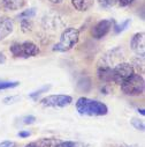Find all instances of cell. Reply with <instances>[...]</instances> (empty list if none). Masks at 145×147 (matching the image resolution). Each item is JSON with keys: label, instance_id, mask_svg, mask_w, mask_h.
I'll return each mask as SVG.
<instances>
[{"label": "cell", "instance_id": "obj_25", "mask_svg": "<svg viewBox=\"0 0 145 147\" xmlns=\"http://www.w3.org/2000/svg\"><path fill=\"white\" fill-rule=\"evenodd\" d=\"M118 1H119L121 7H127V6H129L130 4L134 3V0H118Z\"/></svg>", "mask_w": 145, "mask_h": 147}, {"label": "cell", "instance_id": "obj_14", "mask_svg": "<svg viewBox=\"0 0 145 147\" xmlns=\"http://www.w3.org/2000/svg\"><path fill=\"white\" fill-rule=\"evenodd\" d=\"M50 88H51V85H46V86H43L42 88L37 89L36 92H33V93L29 94V97H30V98H32V100H36V98H38V96H39V95H42L43 93L47 92Z\"/></svg>", "mask_w": 145, "mask_h": 147}, {"label": "cell", "instance_id": "obj_9", "mask_svg": "<svg viewBox=\"0 0 145 147\" xmlns=\"http://www.w3.org/2000/svg\"><path fill=\"white\" fill-rule=\"evenodd\" d=\"M13 31V21L7 16L0 18V41L5 40Z\"/></svg>", "mask_w": 145, "mask_h": 147}, {"label": "cell", "instance_id": "obj_6", "mask_svg": "<svg viewBox=\"0 0 145 147\" xmlns=\"http://www.w3.org/2000/svg\"><path fill=\"white\" fill-rule=\"evenodd\" d=\"M72 102V97L69 95H50L44 97L41 103L44 107H54V108H65Z\"/></svg>", "mask_w": 145, "mask_h": 147}, {"label": "cell", "instance_id": "obj_24", "mask_svg": "<svg viewBox=\"0 0 145 147\" xmlns=\"http://www.w3.org/2000/svg\"><path fill=\"white\" fill-rule=\"evenodd\" d=\"M0 147H15V142L9 141V140H5V141L0 142Z\"/></svg>", "mask_w": 145, "mask_h": 147}, {"label": "cell", "instance_id": "obj_11", "mask_svg": "<svg viewBox=\"0 0 145 147\" xmlns=\"http://www.w3.org/2000/svg\"><path fill=\"white\" fill-rule=\"evenodd\" d=\"M71 4L75 7V9L80 12H85L93 5V0H71Z\"/></svg>", "mask_w": 145, "mask_h": 147}, {"label": "cell", "instance_id": "obj_19", "mask_svg": "<svg viewBox=\"0 0 145 147\" xmlns=\"http://www.w3.org/2000/svg\"><path fill=\"white\" fill-rule=\"evenodd\" d=\"M98 3L102 8H111L118 3V0H98Z\"/></svg>", "mask_w": 145, "mask_h": 147}, {"label": "cell", "instance_id": "obj_8", "mask_svg": "<svg viewBox=\"0 0 145 147\" xmlns=\"http://www.w3.org/2000/svg\"><path fill=\"white\" fill-rule=\"evenodd\" d=\"M112 27H113L112 20H101L92 28V36L97 40H100L110 32Z\"/></svg>", "mask_w": 145, "mask_h": 147}, {"label": "cell", "instance_id": "obj_5", "mask_svg": "<svg viewBox=\"0 0 145 147\" xmlns=\"http://www.w3.org/2000/svg\"><path fill=\"white\" fill-rule=\"evenodd\" d=\"M113 73V82L121 85L126 79L134 74V66L129 63H120L112 68Z\"/></svg>", "mask_w": 145, "mask_h": 147}, {"label": "cell", "instance_id": "obj_26", "mask_svg": "<svg viewBox=\"0 0 145 147\" xmlns=\"http://www.w3.org/2000/svg\"><path fill=\"white\" fill-rule=\"evenodd\" d=\"M17 136H19L20 138H28V137L31 136V133H30L29 131H24V130H22V131H20V132L17 133Z\"/></svg>", "mask_w": 145, "mask_h": 147}, {"label": "cell", "instance_id": "obj_27", "mask_svg": "<svg viewBox=\"0 0 145 147\" xmlns=\"http://www.w3.org/2000/svg\"><path fill=\"white\" fill-rule=\"evenodd\" d=\"M6 61V57H5V55L3 53V52H0V64H4Z\"/></svg>", "mask_w": 145, "mask_h": 147}, {"label": "cell", "instance_id": "obj_31", "mask_svg": "<svg viewBox=\"0 0 145 147\" xmlns=\"http://www.w3.org/2000/svg\"><path fill=\"white\" fill-rule=\"evenodd\" d=\"M116 147H128V146H116Z\"/></svg>", "mask_w": 145, "mask_h": 147}, {"label": "cell", "instance_id": "obj_23", "mask_svg": "<svg viewBox=\"0 0 145 147\" xmlns=\"http://www.w3.org/2000/svg\"><path fill=\"white\" fill-rule=\"evenodd\" d=\"M20 100V96H9V97H6L4 98V104H13L15 102H17Z\"/></svg>", "mask_w": 145, "mask_h": 147}, {"label": "cell", "instance_id": "obj_13", "mask_svg": "<svg viewBox=\"0 0 145 147\" xmlns=\"http://www.w3.org/2000/svg\"><path fill=\"white\" fill-rule=\"evenodd\" d=\"M36 15V9L35 8H29V9H24L22 13H20L17 15L19 20H24V19H31Z\"/></svg>", "mask_w": 145, "mask_h": 147}, {"label": "cell", "instance_id": "obj_15", "mask_svg": "<svg viewBox=\"0 0 145 147\" xmlns=\"http://www.w3.org/2000/svg\"><path fill=\"white\" fill-rule=\"evenodd\" d=\"M20 85L19 81H0V90L3 89H12Z\"/></svg>", "mask_w": 145, "mask_h": 147}, {"label": "cell", "instance_id": "obj_12", "mask_svg": "<svg viewBox=\"0 0 145 147\" xmlns=\"http://www.w3.org/2000/svg\"><path fill=\"white\" fill-rule=\"evenodd\" d=\"M4 6L9 11H16L23 7L24 0H3Z\"/></svg>", "mask_w": 145, "mask_h": 147}, {"label": "cell", "instance_id": "obj_20", "mask_svg": "<svg viewBox=\"0 0 145 147\" xmlns=\"http://www.w3.org/2000/svg\"><path fill=\"white\" fill-rule=\"evenodd\" d=\"M131 125H132L136 130H139V131H142V132H143V131H144V129H145L143 121L137 119V118H132V119H131Z\"/></svg>", "mask_w": 145, "mask_h": 147}, {"label": "cell", "instance_id": "obj_16", "mask_svg": "<svg viewBox=\"0 0 145 147\" xmlns=\"http://www.w3.org/2000/svg\"><path fill=\"white\" fill-rule=\"evenodd\" d=\"M58 140H55V139H43V140H41V142L38 144L39 145V147H57V145H58Z\"/></svg>", "mask_w": 145, "mask_h": 147}, {"label": "cell", "instance_id": "obj_29", "mask_svg": "<svg viewBox=\"0 0 145 147\" xmlns=\"http://www.w3.org/2000/svg\"><path fill=\"white\" fill-rule=\"evenodd\" d=\"M50 1H51L52 4H60V3L63 1V0H50Z\"/></svg>", "mask_w": 145, "mask_h": 147}, {"label": "cell", "instance_id": "obj_7", "mask_svg": "<svg viewBox=\"0 0 145 147\" xmlns=\"http://www.w3.org/2000/svg\"><path fill=\"white\" fill-rule=\"evenodd\" d=\"M130 47H131V50L136 55L144 58V56H145V34L144 32L135 34L130 41Z\"/></svg>", "mask_w": 145, "mask_h": 147}, {"label": "cell", "instance_id": "obj_22", "mask_svg": "<svg viewBox=\"0 0 145 147\" xmlns=\"http://www.w3.org/2000/svg\"><path fill=\"white\" fill-rule=\"evenodd\" d=\"M36 122V117L35 116H24L21 118V123L22 124H25V125H30V124H33Z\"/></svg>", "mask_w": 145, "mask_h": 147}, {"label": "cell", "instance_id": "obj_28", "mask_svg": "<svg viewBox=\"0 0 145 147\" xmlns=\"http://www.w3.org/2000/svg\"><path fill=\"white\" fill-rule=\"evenodd\" d=\"M24 147H39V145H38V142H30V144L25 145Z\"/></svg>", "mask_w": 145, "mask_h": 147}, {"label": "cell", "instance_id": "obj_17", "mask_svg": "<svg viewBox=\"0 0 145 147\" xmlns=\"http://www.w3.org/2000/svg\"><path fill=\"white\" fill-rule=\"evenodd\" d=\"M130 23H131L130 19H128V20L123 21L122 23H120V24H118V26H115V27H114V32H115V34H120V32L124 31V30L128 28V26H129Z\"/></svg>", "mask_w": 145, "mask_h": 147}, {"label": "cell", "instance_id": "obj_10", "mask_svg": "<svg viewBox=\"0 0 145 147\" xmlns=\"http://www.w3.org/2000/svg\"><path fill=\"white\" fill-rule=\"evenodd\" d=\"M97 74H98L99 80L102 81V82H113L112 67H110V66L100 65L98 71H97Z\"/></svg>", "mask_w": 145, "mask_h": 147}, {"label": "cell", "instance_id": "obj_21", "mask_svg": "<svg viewBox=\"0 0 145 147\" xmlns=\"http://www.w3.org/2000/svg\"><path fill=\"white\" fill-rule=\"evenodd\" d=\"M57 147H78V144L74 141H59Z\"/></svg>", "mask_w": 145, "mask_h": 147}, {"label": "cell", "instance_id": "obj_1", "mask_svg": "<svg viewBox=\"0 0 145 147\" xmlns=\"http://www.w3.org/2000/svg\"><path fill=\"white\" fill-rule=\"evenodd\" d=\"M76 110L83 116H105L108 113V108L105 103L88 97H80L77 100Z\"/></svg>", "mask_w": 145, "mask_h": 147}, {"label": "cell", "instance_id": "obj_2", "mask_svg": "<svg viewBox=\"0 0 145 147\" xmlns=\"http://www.w3.org/2000/svg\"><path fill=\"white\" fill-rule=\"evenodd\" d=\"M80 38V31L75 28H67L60 37V41L58 44L54 45L53 51L57 52H67L70 49H72L78 42Z\"/></svg>", "mask_w": 145, "mask_h": 147}, {"label": "cell", "instance_id": "obj_30", "mask_svg": "<svg viewBox=\"0 0 145 147\" xmlns=\"http://www.w3.org/2000/svg\"><path fill=\"white\" fill-rule=\"evenodd\" d=\"M138 113H140V115H145V113H144V109H138Z\"/></svg>", "mask_w": 145, "mask_h": 147}, {"label": "cell", "instance_id": "obj_3", "mask_svg": "<svg viewBox=\"0 0 145 147\" xmlns=\"http://www.w3.org/2000/svg\"><path fill=\"white\" fill-rule=\"evenodd\" d=\"M121 89L126 95L129 96H139L143 95L145 89V81L142 76L134 74L130 76L121 84Z\"/></svg>", "mask_w": 145, "mask_h": 147}, {"label": "cell", "instance_id": "obj_4", "mask_svg": "<svg viewBox=\"0 0 145 147\" xmlns=\"http://www.w3.org/2000/svg\"><path fill=\"white\" fill-rule=\"evenodd\" d=\"M9 51L16 58H30L39 53V48L30 41L23 43H14L11 45Z\"/></svg>", "mask_w": 145, "mask_h": 147}, {"label": "cell", "instance_id": "obj_18", "mask_svg": "<svg viewBox=\"0 0 145 147\" xmlns=\"http://www.w3.org/2000/svg\"><path fill=\"white\" fill-rule=\"evenodd\" d=\"M21 29L23 32H28L32 29V22L30 19H24V20H21Z\"/></svg>", "mask_w": 145, "mask_h": 147}]
</instances>
